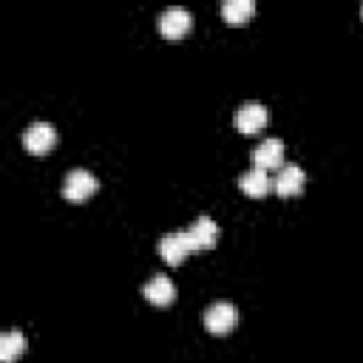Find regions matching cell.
Instances as JSON below:
<instances>
[{
    "label": "cell",
    "instance_id": "obj_12",
    "mask_svg": "<svg viewBox=\"0 0 363 363\" xmlns=\"http://www.w3.org/2000/svg\"><path fill=\"white\" fill-rule=\"evenodd\" d=\"M26 352V335L20 329H6L0 335V360L3 363H14L17 354Z\"/></svg>",
    "mask_w": 363,
    "mask_h": 363
},
{
    "label": "cell",
    "instance_id": "obj_7",
    "mask_svg": "<svg viewBox=\"0 0 363 363\" xmlns=\"http://www.w3.org/2000/svg\"><path fill=\"white\" fill-rule=\"evenodd\" d=\"M252 162L255 167H264V170H272V167H281L284 164V142L278 136H267L255 145L252 150Z\"/></svg>",
    "mask_w": 363,
    "mask_h": 363
},
{
    "label": "cell",
    "instance_id": "obj_13",
    "mask_svg": "<svg viewBox=\"0 0 363 363\" xmlns=\"http://www.w3.org/2000/svg\"><path fill=\"white\" fill-rule=\"evenodd\" d=\"M221 14H224L227 23L238 26V23H244L247 17L255 14V0H224V3H221Z\"/></svg>",
    "mask_w": 363,
    "mask_h": 363
},
{
    "label": "cell",
    "instance_id": "obj_3",
    "mask_svg": "<svg viewBox=\"0 0 363 363\" xmlns=\"http://www.w3.org/2000/svg\"><path fill=\"white\" fill-rule=\"evenodd\" d=\"M54 142H57V130H54V125L51 122H45V119H37V122H31L26 130H23V145H26V150H31V153H48L51 147H54Z\"/></svg>",
    "mask_w": 363,
    "mask_h": 363
},
{
    "label": "cell",
    "instance_id": "obj_4",
    "mask_svg": "<svg viewBox=\"0 0 363 363\" xmlns=\"http://www.w3.org/2000/svg\"><path fill=\"white\" fill-rule=\"evenodd\" d=\"M190 252H193V247H190L187 230L164 233V235L159 238V255H162L167 264H182V261H184Z\"/></svg>",
    "mask_w": 363,
    "mask_h": 363
},
{
    "label": "cell",
    "instance_id": "obj_9",
    "mask_svg": "<svg viewBox=\"0 0 363 363\" xmlns=\"http://www.w3.org/2000/svg\"><path fill=\"white\" fill-rule=\"evenodd\" d=\"M187 238H190L193 252L210 250V247L216 244V238H218V227H216V221H213L210 216H199V218L187 227Z\"/></svg>",
    "mask_w": 363,
    "mask_h": 363
},
{
    "label": "cell",
    "instance_id": "obj_6",
    "mask_svg": "<svg viewBox=\"0 0 363 363\" xmlns=\"http://www.w3.org/2000/svg\"><path fill=\"white\" fill-rule=\"evenodd\" d=\"M303 182H306L303 167L295 164V162H289V164H281L278 167V173L272 179V187H275L278 196H295V193L303 190Z\"/></svg>",
    "mask_w": 363,
    "mask_h": 363
},
{
    "label": "cell",
    "instance_id": "obj_2",
    "mask_svg": "<svg viewBox=\"0 0 363 363\" xmlns=\"http://www.w3.org/2000/svg\"><path fill=\"white\" fill-rule=\"evenodd\" d=\"M94 190H96V176H94L91 170H85V167H74V170H68L65 179H62V196H65L68 201H82V199H88Z\"/></svg>",
    "mask_w": 363,
    "mask_h": 363
},
{
    "label": "cell",
    "instance_id": "obj_10",
    "mask_svg": "<svg viewBox=\"0 0 363 363\" xmlns=\"http://www.w3.org/2000/svg\"><path fill=\"white\" fill-rule=\"evenodd\" d=\"M142 295L150 301V303H159V306H164V303H170L173 298H176V284L167 278V275H153L145 286H142Z\"/></svg>",
    "mask_w": 363,
    "mask_h": 363
},
{
    "label": "cell",
    "instance_id": "obj_5",
    "mask_svg": "<svg viewBox=\"0 0 363 363\" xmlns=\"http://www.w3.org/2000/svg\"><path fill=\"white\" fill-rule=\"evenodd\" d=\"M190 23H193V14H190V9H184V6H167V9H162V14H159V31L164 34V37H182L187 28H190Z\"/></svg>",
    "mask_w": 363,
    "mask_h": 363
},
{
    "label": "cell",
    "instance_id": "obj_11",
    "mask_svg": "<svg viewBox=\"0 0 363 363\" xmlns=\"http://www.w3.org/2000/svg\"><path fill=\"white\" fill-rule=\"evenodd\" d=\"M269 173L264 170V167H250V170H244L241 176H238V187L247 193V196H264L267 190H269Z\"/></svg>",
    "mask_w": 363,
    "mask_h": 363
},
{
    "label": "cell",
    "instance_id": "obj_1",
    "mask_svg": "<svg viewBox=\"0 0 363 363\" xmlns=\"http://www.w3.org/2000/svg\"><path fill=\"white\" fill-rule=\"evenodd\" d=\"M201 320H204V326H207L213 335H224V332H230V329L238 323V309H235L230 301H216V303H210V306L204 309Z\"/></svg>",
    "mask_w": 363,
    "mask_h": 363
},
{
    "label": "cell",
    "instance_id": "obj_8",
    "mask_svg": "<svg viewBox=\"0 0 363 363\" xmlns=\"http://www.w3.org/2000/svg\"><path fill=\"white\" fill-rule=\"evenodd\" d=\"M264 125H267V108H264L261 102L250 99V102H244V105L235 111V128H238L241 133H258Z\"/></svg>",
    "mask_w": 363,
    "mask_h": 363
}]
</instances>
